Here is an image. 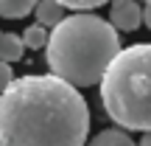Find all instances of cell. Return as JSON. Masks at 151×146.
Returning <instances> with one entry per match:
<instances>
[{"mask_svg":"<svg viewBox=\"0 0 151 146\" xmlns=\"http://www.w3.org/2000/svg\"><path fill=\"white\" fill-rule=\"evenodd\" d=\"M87 132L84 96L50 73L11 79L0 93V146H84Z\"/></svg>","mask_w":151,"mask_h":146,"instance_id":"obj_1","label":"cell"},{"mask_svg":"<svg viewBox=\"0 0 151 146\" xmlns=\"http://www.w3.org/2000/svg\"><path fill=\"white\" fill-rule=\"evenodd\" d=\"M120 37L109 20L90 11H76L65 17L45 42V62L50 76L78 87H92L101 81L106 65L118 56Z\"/></svg>","mask_w":151,"mask_h":146,"instance_id":"obj_2","label":"cell"},{"mask_svg":"<svg viewBox=\"0 0 151 146\" xmlns=\"http://www.w3.org/2000/svg\"><path fill=\"white\" fill-rule=\"evenodd\" d=\"M98 84L104 110L118 126L151 132V42L120 48Z\"/></svg>","mask_w":151,"mask_h":146,"instance_id":"obj_3","label":"cell"},{"mask_svg":"<svg viewBox=\"0 0 151 146\" xmlns=\"http://www.w3.org/2000/svg\"><path fill=\"white\" fill-rule=\"evenodd\" d=\"M143 23V9L137 0H112L109 9V25L115 31H137Z\"/></svg>","mask_w":151,"mask_h":146,"instance_id":"obj_4","label":"cell"},{"mask_svg":"<svg viewBox=\"0 0 151 146\" xmlns=\"http://www.w3.org/2000/svg\"><path fill=\"white\" fill-rule=\"evenodd\" d=\"M34 14H37V23H39L42 28H53V25H59V23L67 17L65 9H62L56 0H37Z\"/></svg>","mask_w":151,"mask_h":146,"instance_id":"obj_5","label":"cell"},{"mask_svg":"<svg viewBox=\"0 0 151 146\" xmlns=\"http://www.w3.org/2000/svg\"><path fill=\"white\" fill-rule=\"evenodd\" d=\"M22 51H25V45H22V39L17 37V34H9V31L0 34V62H6V65L20 62Z\"/></svg>","mask_w":151,"mask_h":146,"instance_id":"obj_6","label":"cell"},{"mask_svg":"<svg viewBox=\"0 0 151 146\" xmlns=\"http://www.w3.org/2000/svg\"><path fill=\"white\" fill-rule=\"evenodd\" d=\"M87 146H137L134 141L129 138V132H123V129H104V132H98L92 141H87Z\"/></svg>","mask_w":151,"mask_h":146,"instance_id":"obj_7","label":"cell"},{"mask_svg":"<svg viewBox=\"0 0 151 146\" xmlns=\"http://www.w3.org/2000/svg\"><path fill=\"white\" fill-rule=\"evenodd\" d=\"M37 0H0V17L6 20H22L28 11H34Z\"/></svg>","mask_w":151,"mask_h":146,"instance_id":"obj_8","label":"cell"},{"mask_svg":"<svg viewBox=\"0 0 151 146\" xmlns=\"http://www.w3.org/2000/svg\"><path fill=\"white\" fill-rule=\"evenodd\" d=\"M22 45H28V48H45V42H48V28H42L39 23H34V25H28L25 31L20 34Z\"/></svg>","mask_w":151,"mask_h":146,"instance_id":"obj_9","label":"cell"},{"mask_svg":"<svg viewBox=\"0 0 151 146\" xmlns=\"http://www.w3.org/2000/svg\"><path fill=\"white\" fill-rule=\"evenodd\" d=\"M62 9H73V11H90V9H98V6L109 3V0H56Z\"/></svg>","mask_w":151,"mask_h":146,"instance_id":"obj_10","label":"cell"},{"mask_svg":"<svg viewBox=\"0 0 151 146\" xmlns=\"http://www.w3.org/2000/svg\"><path fill=\"white\" fill-rule=\"evenodd\" d=\"M11 79H14V73H11V65H6V62H0V93H3L6 87L11 84Z\"/></svg>","mask_w":151,"mask_h":146,"instance_id":"obj_11","label":"cell"},{"mask_svg":"<svg viewBox=\"0 0 151 146\" xmlns=\"http://www.w3.org/2000/svg\"><path fill=\"white\" fill-rule=\"evenodd\" d=\"M143 23H146V25L151 28V3L146 6V9H143Z\"/></svg>","mask_w":151,"mask_h":146,"instance_id":"obj_12","label":"cell"},{"mask_svg":"<svg viewBox=\"0 0 151 146\" xmlns=\"http://www.w3.org/2000/svg\"><path fill=\"white\" fill-rule=\"evenodd\" d=\"M140 146H151V132H143V138H140Z\"/></svg>","mask_w":151,"mask_h":146,"instance_id":"obj_13","label":"cell"},{"mask_svg":"<svg viewBox=\"0 0 151 146\" xmlns=\"http://www.w3.org/2000/svg\"><path fill=\"white\" fill-rule=\"evenodd\" d=\"M148 3H151V0H146V6H148Z\"/></svg>","mask_w":151,"mask_h":146,"instance_id":"obj_14","label":"cell"}]
</instances>
